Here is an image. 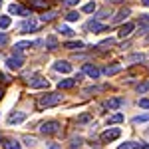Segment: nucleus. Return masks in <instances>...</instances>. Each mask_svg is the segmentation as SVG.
Masks as SVG:
<instances>
[{"label": "nucleus", "instance_id": "nucleus-8", "mask_svg": "<svg viewBox=\"0 0 149 149\" xmlns=\"http://www.w3.org/2000/svg\"><path fill=\"white\" fill-rule=\"evenodd\" d=\"M78 80H80V76L78 78H68V80H60L58 81V88L60 90H70V88H74L78 84Z\"/></svg>", "mask_w": 149, "mask_h": 149}, {"label": "nucleus", "instance_id": "nucleus-5", "mask_svg": "<svg viewBox=\"0 0 149 149\" xmlns=\"http://www.w3.org/2000/svg\"><path fill=\"white\" fill-rule=\"evenodd\" d=\"M24 119H26V113L24 111H14V113H10L6 117V123L8 125H18V123H22Z\"/></svg>", "mask_w": 149, "mask_h": 149}, {"label": "nucleus", "instance_id": "nucleus-16", "mask_svg": "<svg viewBox=\"0 0 149 149\" xmlns=\"http://www.w3.org/2000/svg\"><path fill=\"white\" fill-rule=\"evenodd\" d=\"M117 149H141V143H137V141H125V143H121Z\"/></svg>", "mask_w": 149, "mask_h": 149}, {"label": "nucleus", "instance_id": "nucleus-17", "mask_svg": "<svg viewBox=\"0 0 149 149\" xmlns=\"http://www.w3.org/2000/svg\"><path fill=\"white\" fill-rule=\"evenodd\" d=\"M119 72H121V66H117V64H115V66H107V68L103 70L105 76H115V74H119Z\"/></svg>", "mask_w": 149, "mask_h": 149}, {"label": "nucleus", "instance_id": "nucleus-13", "mask_svg": "<svg viewBox=\"0 0 149 149\" xmlns=\"http://www.w3.org/2000/svg\"><path fill=\"white\" fill-rule=\"evenodd\" d=\"M84 72H86L90 78H93V80H97V78H100V70L95 68V66H90V64H86V66H84Z\"/></svg>", "mask_w": 149, "mask_h": 149}, {"label": "nucleus", "instance_id": "nucleus-28", "mask_svg": "<svg viewBox=\"0 0 149 149\" xmlns=\"http://www.w3.org/2000/svg\"><path fill=\"white\" fill-rule=\"evenodd\" d=\"M78 18H80L78 12H68V14H66V20H68V22H76Z\"/></svg>", "mask_w": 149, "mask_h": 149}, {"label": "nucleus", "instance_id": "nucleus-42", "mask_svg": "<svg viewBox=\"0 0 149 149\" xmlns=\"http://www.w3.org/2000/svg\"><path fill=\"white\" fill-rule=\"evenodd\" d=\"M0 6H2V2H0Z\"/></svg>", "mask_w": 149, "mask_h": 149}, {"label": "nucleus", "instance_id": "nucleus-23", "mask_svg": "<svg viewBox=\"0 0 149 149\" xmlns=\"http://www.w3.org/2000/svg\"><path fill=\"white\" fill-rule=\"evenodd\" d=\"M64 48H68V50H76V48H78V50H80V48H84V44H81V42H66Z\"/></svg>", "mask_w": 149, "mask_h": 149}, {"label": "nucleus", "instance_id": "nucleus-29", "mask_svg": "<svg viewBox=\"0 0 149 149\" xmlns=\"http://www.w3.org/2000/svg\"><path fill=\"white\" fill-rule=\"evenodd\" d=\"M135 90H137L139 93H145V92L149 90V81H143V84H139V86L135 88Z\"/></svg>", "mask_w": 149, "mask_h": 149}, {"label": "nucleus", "instance_id": "nucleus-39", "mask_svg": "<svg viewBox=\"0 0 149 149\" xmlns=\"http://www.w3.org/2000/svg\"><path fill=\"white\" fill-rule=\"evenodd\" d=\"M50 149H60V145H50Z\"/></svg>", "mask_w": 149, "mask_h": 149}, {"label": "nucleus", "instance_id": "nucleus-32", "mask_svg": "<svg viewBox=\"0 0 149 149\" xmlns=\"http://www.w3.org/2000/svg\"><path fill=\"white\" fill-rule=\"evenodd\" d=\"M54 16H56V12H48V14H44V16H42V20H44V22H50V20H54Z\"/></svg>", "mask_w": 149, "mask_h": 149}, {"label": "nucleus", "instance_id": "nucleus-38", "mask_svg": "<svg viewBox=\"0 0 149 149\" xmlns=\"http://www.w3.org/2000/svg\"><path fill=\"white\" fill-rule=\"evenodd\" d=\"M62 2H64L66 6H74V4H78L80 0H62Z\"/></svg>", "mask_w": 149, "mask_h": 149}, {"label": "nucleus", "instance_id": "nucleus-3", "mask_svg": "<svg viewBox=\"0 0 149 149\" xmlns=\"http://www.w3.org/2000/svg\"><path fill=\"white\" fill-rule=\"evenodd\" d=\"M119 135H121V129L119 127H109V129H105L102 133V141L103 143H109V141H115Z\"/></svg>", "mask_w": 149, "mask_h": 149}, {"label": "nucleus", "instance_id": "nucleus-25", "mask_svg": "<svg viewBox=\"0 0 149 149\" xmlns=\"http://www.w3.org/2000/svg\"><path fill=\"white\" fill-rule=\"evenodd\" d=\"M10 24H12L10 16H0V28H8Z\"/></svg>", "mask_w": 149, "mask_h": 149}, {"label": "nucleus", "instance_id": "nucleus-14", "mask_svg": "<svg viewBox=\"0 0 149 149\" xmlns=\"http://www.w3.org/2000/svg\"><path fill=\"white\" fill-rule=\"evenodd\" d=\"M8 10H10V14H20V16H28V10H26V8H22L20 4H12Z\"/></svg>", "mask_w": 149, "mask_h": 149}, {"label": "nucleus", "instance_id": "nucleus-24", "mask_svg": "<svg viewBox=\"0 0 149 149\" xmlns=\"http://www.w3.org/2000/svg\"><path fill=\"white\" fill-rule=\"evenodd\" d=\"M32 46H34V42H18V44H16V50H18V52H22V50L32 48Z\"/></svg>", "mask_w": 149, "mask_h": 149}, {"label": "nucleus", "instance_id": "nucleus-18", "mask_svg": "<svg viewBox=\"0 0 149 149\" xmlns=\"http://www.w3.org/2000/svg\"><path fill=\"white\" fill-rule=\"evenodd\" d=\"M4 141V149H20V143L16 139H2Z\"/></svg>", "mask_w": 149, "mask_h": 149}, {"label": "nucleus", "instance_id": "nucleus-15", "mask_svg": "<svg viewBox=\"0 0 149 149\" xmlns=\"http://www.w3.org/2000/svg\"><path fill=\"white\" fill-rule=\"evenodd\" d=\"M103 28H105V26H103V24H100L97 20H90V22H88V30H93V32H102Z\"/></svg>", "mask_w": 149, "mask_h": 149}, {"label": "nucleus", "instance_id": "nucleus-21", "mask_svg": "<svg viewBox=\"0 0 149 149\" xmlns=\"http://www.w3.org/2000/svg\"><path fill=\"white\" fill-rule=\"evenodd\" d=\"M46 46L50 48V50H56V48H58V40L54 38V36H48V38H46Z\"/></svg>", "mask_w": 149, "mask_h": 149}, {"label": "nucleus", "instance_id": "nucleus-11", "mask_svg": "<svg viewBox=\"0 0 149 149\" xmlns=\"http://www.w3.org/2000/svg\"><path fill=\"white\" fill-rule=\"evenodd\" d=\"M28 6L34 8V10H46L48 2H46V0H28Z\"/></svg>", "mask_w": 149, "mask_h": 149}, {"label": "nucleus", "instance_id": "nucleus-33", "mask_svg": "<svg viewBox=\"0 0 149 149\" xmlns=\"http://www.w3.org/2000/svg\"><path fill=\"white\" fill-rule=\"evenodd\" d=\"M90 117H92L90 113H84V115H80V117H78V121H80V123H86V121H90Z\"/></svg>", "mask_w": 149, "mask_h": 149}, {"label": "nucleus", "instance_id": "nucleus-26", "mask_svg": "<svg viewBox=\"0 0 149 149\" xmlns=\"http://www.w3.org/2000/svg\"><path fill=\"white\" fill-rule=\"evenodd\" d=\"M58 32H62L64 36H74V30L68 28V26H60V28H58Z\"/></svg>", "mask_w": 149, "mask_h": 149}, {"label": "nucleus", "instance_id": "nucleus-2", "mask_svg": "<svg viewBox=\"0 0 149 149\" xmlns=\"http://www.w3.org/2000/svg\"><path fill=\"white\" fill-rule=\"evenodd\" d=\"M40 131L44 133V135H54V133H58L60 131V123L58 121H44L42 125H40Z\"/></svg>", "mask_w": 149, "mask_h": 149}, {"label": "nucleus", "instance_id": "nucleus-20", "mask_svg": "<svg viewBox=\"0 0 149 149\" xmlns=\"http://www.w3.org/2000/svg\"><path fill=\"white\" fill-rule=\"evenodd\" d=\"M123 121V115L121 113H115L111 117H107V125H111V123H121Z\"/></svg>", "mask_w": 149, "mask_h": 149}, {"label": "nucleus", "instance_id": "nucleus-35", "mask_svg": "<svg viewBox=\"0 0 149 149\" xmlns=\"http://www.w3.org/2000/svg\"><path fill=\"white\" fill-rule=\"evenodd\" d=\"M105 46H113V40H111V38H107V40H103L102 44H100V48H105Z\"/></svg>", "mask_w": 149, "mask_h": 149}, {"label": "nucleus", "instance_id": "nucleus-9", "mask_svg": "<svg viewBox=\"0 0 149 149\" xmlns=\"http://www.w3.org/2000/svg\"><path fill=\"white\" fill-rule=\"evenodd\" d=\"M54 70H56V72H62V74H70V72H72V64L64 62V60H58L56 64H54Z\"/></svg>", "mask_w": 149, "mask_h": 149}, {"label": "nucleus", "instance_id": "nucleus-4", "mask_svg": "<svg viewBox=\"0 0 149 149\" xmlns=\"http://www.w3.org/2000/svg\"><path fill=\"white\" fill-rule=\"evenodd\" d=\"M22 64H24V56L20 54V52H18L16 56H10L8 60H6V66H8L10 70H20Z\"/></svg>", "mask_w": 149, "mask_h": 149}, {"label": "nucleus", "instance_id": "nucleus-22", "mask_svg": "<svg viewBox=\"0 0 149 149\" xmlns=\"http://www.w3.org/2000/svg\"><path fill=\"white\" fill-rule=\"evenodd\" d=\"M143 60H145L143 54H131V56H127V62H129V64H133V62H143Z\"/></svg>", "mask_w": 149, "mask_h": 149}, {"label": "nucleus", "instance_id": "nucleus-30", "mask_svg": "<svg viewBox=\"0 0 149 149\" xmlns=\"http://www.w3.org/2000/svg\"><path fill=\"white\" fill-rule=\"evenodd\" d=\"M81 145V137H72V143H70V147L72 149H78Z\"/></svg>", "mask_w": 149, "mask_h": 149}, {"label": "nucleus", "instance_id": "nucleus-34", "mask_svg": "<svg viewBox=\"0 0 149 149\" xmlns=\"http://www.w3.org/2000/svg\"><path fill=\"white\" fill-rule=\"evenodd\" d=\"M24 143H26L28 147H32V145H36V139L34 137H24Z\"/></svg>", "mask_w": 149, "mask_h": 149}, {"label": "nucleus", "instance_id": "nucleus-31", "mask_svg": "<svg viewBox=\"0 0 149 149\" xmlns=\"http://www.w3.org/2000/svg\"><path fill=\"white\" fill-rule=\"evenodd\" d=\"M81 10H84V12H88V14H90V12H93V10H95V4H93V2H88V4H86V6H84Z\"/></svg>", "mask_w": 149, "mask_h": 149}, {"label": "nucleus", "instance_id": "nucleus-36", "mask_svg": "<svg viewBox=\"0 0 149 149\" xmlns=\"http://www.w3.org/2000/svg\"><path fill=\"white\" fill-rule=\"evenodd\" d=\"M139 107H145V109H149V100H139Z\"/></svg>", "mask_w": 149, "mask_h": 149}, {"label": "nucleus", "instance_id": "nucleus-1", "mask_svg": "<svg viewBox=\"0 0 149 149\" xmlns=\"http://www.w3.org/2000/svg\"><path fill=\"white\" fill-rule=\"evenodd\" d=\"M62 102V95L60 93H46V95H42L40 100H38V107L40 109H44V107H54L58 103Z\"/></svg>", "mask_w": 149, "mask_h": 149}, {"label": "nucleus", "instance_id": "nucleus-19", "mask_svg": "<svg viewBox=\"0 0 149 149\" xmlns=\"http://www.w3.org/2000/svg\"><path fill=\"white\" fill-rule=\"evenodd\" d=\"M125 16H129V8H121V10L117 12V16L113 18V22H121Z\"/></svg>", "mask_w": 149, "mask_h": 149}, {"label": "nucleus", "instance_id": "nucleus-37", "mask_svg": "<svg viewBox=\"0 0 149 149\" xmlns=\"http://www.w3.org/2000/svg\"><path fill=\"white\" fill-rule=\"evenodd\" d=\"M6 42H8V36H6V34H2V32H0V46H4Z\"/></svg>", "mask_w": 149, "mask_h": 149}, {"label": "nucleus", "instance_id": "nucleus-27", "mask_svg": "<svg viewBox=\"0 0 149 149\" xmlns=\"http://www.w3.org/2000/svg\"><path fill=\"white\" fill-rule=\"evenodd\" d=\"M145 121H149V113H145V115H137V117H133V123H145Z\"/></svg>", "mask_w": 149, "mask_h": 149}, {"label": "nucleus", "instance_id": "nucleus-12", "mask_svg": "<svg viewBox=\"0 0 149 149\" xmlns=\"http://www.w3.org/2000/svg\"><path fill=\"white\" fill-rule=\"evenodd\" d=\"M36 28H38V22H36V20H26V22L20 26L22 34H26V32H34Z\"/></svg>", "mask_w": 149, "mask_h": 149}, {"label": "nucleus", "instance_id": "nucleus-10", "mask_svg": "<svg viewBox=\"0 0 149 149\" xmlns=\"http://www.w3.org/2000/svg\"><path fill=\"white\" fill-rule=\"evenodd\" d=\"M133 28H135V24H133V22H127V24H123V26L119 28V32H117V34H119V38H125V36H129L131 32H133Z\"/></svg>", "mask_w": 149, "mask_h": 149}, {"label": "nucleus", "instance_id": "nucleus-41", "mask_svg": "<svg viewBox=\"0 0 149 149\" xmlns=\"http://www.w3.org/2000/svg\"><path fill=\"white\" fill-rule=\"evenodd\" d=\"M111 2H117V0H111Z\"/></svg>", "mask_w": 149, "mask_h": 149}, {"label": "nucleus", "instance_id": "nucleus-40", "mask_svg": "<svg viewBox=\"0 0 149 149\" xmlns=\"http://www.w3.org/2000/svg\"><path fill=\"white\" fill-rule=\"evenodd\" d=\"M141 2H143V4H145V6H149V0H141Z\"/></svg>", "mask_w": 149, "mask_h": 149}, {"label": "nucleus", "instance_id": "nucleus-7", "mask_svg": "<svg viewBox=\"0 0 149 149\" xmlns=\"http://www.w3.org/2000/svg\"><path fill=\"white\" fill-rule=\"evenodd\" d=\"M50 84H48V80L46 78H40V76H36L34 80L30 81V88L32 90H42V88H48Z\"/></svg>", "mask_w": 149, "mask_h": 149}, {"label": "nucleus", "instance_id": "nucleus-6", "mask_svg": "<svg viewBox=\"0 0 149 149\" xmlns=\"http://www.w3.org/2000/svg\"><path fill=\"white\" fill-rule=\"evenodd\" d=\"M125 103L123 97H111V100H107V102L103 103V107H107V109H117V107H121Z\"/></svg>", "mask_w": 149, "mask_h": 149}]
</instances>
